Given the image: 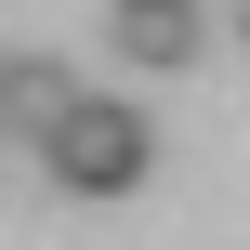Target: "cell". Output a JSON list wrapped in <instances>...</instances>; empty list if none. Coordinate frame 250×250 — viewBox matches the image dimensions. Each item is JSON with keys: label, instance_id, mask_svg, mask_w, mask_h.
Instances as JSON below:
<instances>
[{"label": "cell", "instance_id": "1", "mask_svg": "<svg viewBox=\"0 0 250 250\" xmlns=\"http://www.w3.org/2000/svg\"><path fill=\"white\" fill-rule=\"evenodd\" d=\"M40 171H53L66 198H132V185L158 171V132H145V105H79V119L40 145Z\"/></svg>", "mask_w": 250, "mask_h": 250}, {"label": "cell", "instance_id": "2", "mask_svg": "<svg viewBox=\"0 0 250 250\" xmlns=\"http://www.w3.org/2000/svg\"><path fill=\"white\" fill-rule=\"evenodd\" d=\"M79 105H92V92H79L53 53H13V66H0V132H13V145H53Z\"/></svg>", "mask_w": 250, "mask_h": 250}, {"label": "cell", "instance_id": "3", "mask_svg": "<svg viewBox=\"0 0 250 250\" xmlns=\"http://www.w3.org/2000/svg\"><path fill=\"white\" fill-rule=\"evenodd\" d=\"M105 40L132 53V66H198V0H105Z\"/></svg>", "mask_w": 250, "mask_h": 250}, {"label": "cell", "instance_id": "4", "mask_svg": "<svg viewBox=\"0 0 250 250\" xmlns=\"http://www.w3.org/2000/svg\"><path fill=\"white\" fill-rule=\"evenodd\" d=\"M237 40H250V0H237Z\"/></svg>", "mask_w": 250, "mask_h": 250}]
</instances>
